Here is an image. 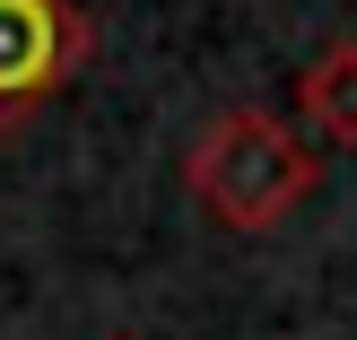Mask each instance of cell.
Segmentation results:
<instances>
[{
  "mask_svg": "<svg viewBox=\"0 0 357 340\" xmlns=\"http://www.w3.org/2000/svg\"><path fill=\"white\" fill-rule=\"evenodd\" d=\"M183 184H192V201L218 227L261 236V227H279L323 184V157H314V140L296 131L288 114H271V105H218V114L192 131V149H183Z\"/></svg>",
  "mask_w": 357,
  "mask_h": 340,
  "instance_id": "6da1fadb",
  "label": "cell"
},
{
  "mask_svg": "<svg viewBox=\"0 0 357 340\" xmlns=\"http://www.w3.org/2000/svg\"><path fill=\"white\" fill-rule=\"evenodd\" d=\"M96 52V17L79 0H0V131L35 122Z\"/></svg>",
  "mask_w": 357,
  "mask_h": 340,
  "instance_id": "7a4b0ae2",
  "label": "cell"
},
{
  "mask_svg": "<svg viewBox=\"0 0 357 340\" xmlns=\"http://www.w3.org/2000/svg\"><path fill=\"white\" fill-rule=\"evenodd\" d=\"M296 114H305L323 140L357 149V35H331V44L296 70Z\"/></svg>",
  "mask_w": 357,
  "mask_h": 340,
  "instance_id": "3957f363",
  "label": "cell"
},
{
  "mask_svg": "<svg viewBox=\"0 0 357 340\" xmlns=\"http://www.w3.org/2000/svg\"><path fill=\"white\" fill-rule=\"evenodd\" d=\"M114 340H139V332H114Z\"/></svg>",
  "mask_w": 357,
  "mask_h": 340,
  "instance_id": "277c9868",
  "label": "cell"
}]
</instances>
